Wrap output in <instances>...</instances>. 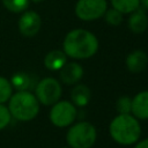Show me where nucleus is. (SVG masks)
<instances>
[{"instance_id": "19", "label": "nucleus", "mask_w": 148, "mask_h": 148, "mask_svg": "<svg viewBox=\"0 0 148 148\" xmlns=\"http://www.w3.org/2000/svg\"><path fill=\"white\" fill-rule=\"evenodd\" d=\"M103 16H104L106 23L110 25H119L123 22V14L114 8L106 9Z\"/></svg>"}, {"instance_id": "22", "label": "nucleus", "mask_w": 148, "mask_h": 148, "mask_svg": "<svg viewBox=\"0 0 148 148\" xmlns=\"http://www.w3.org/2000/svg\"><path fill=\"white\" fill-rule=\"evenodd\" d=\"M134 148H148V138L142 140V141H139Z\"/></svg>"}, {"instance_id": "15", "label": "nucleus", "mask_w": 148, "mask_h": 148, "mask_svg": "<svg viewBox=\"0 0 148 148\" xmlns=\"http://www.w3.org/2000/svg\"><path fill=\"white\" fill-rule=\"evenodd\" d=\"M111 5L121 14H131L139 8L140 0H111Z\"/></svg>"}, {"instance_id": "8", "label": "nucleus", "mask_w": 148, "mask_h": 148, "mask_svg": "<svg viewBox=\"0 0 148 148\" xmlns=\"http://www.w3.org/2000/svg\"><path fill=\"white\" fill-rule=\"evenodd\" d=\"M40 27H42L40 16L34 10L24 12L18 20L20 32L27 37H32V36L37 35Z\"/></svg>"}, {"instance_id": "13", "label": "nucleus", "mask_w": 148, "mask_h": 148, "mask_svg": "<svg viewBox=\"0 0 148 148\" xmlns=\"http://www.w3.org/2000/svg\"><path fill=\"white\" fill-rule=\"evenodd\" d=\"M66 62L67 56L60 50H52L44 58V65L50 71H59Z\"/></svg>"}, {"instance_id": "5", "label": "nucleus", "mask_w": 148, "mask_h": 148, "mask_svg": "<svg viewBox=\"0 0 148 148\" xmlns=\"http://www.w3.org/2000/svg\"><path fill=\"white\" fill-rule=\"evenodd\" d=\"M35 96L39 103L44 105H53L60 99L61 86L54 77L42 79L36 86Z\"/></svg>"}, {"instance_id": "20", "label": "nucleus", "mask_w": 148, "mask_h": 148, "mask_svg": "<svg viewBox=\"0 0 148 148\" xmlns=\"http://www.w3.org/2000/svg\"><path fill=\"white\" fill-rule=\"evenodd\" d=\"M131 104H132V99L128 96H121L117 99L116 103V108L118 113L120 114H126V113H131Z\"/></svg>"}, {"instance_id": "7", "label": "nucleus", "mask_w": 148, "mask_h": 148, "mask_svg": "<svg viewBox=\"0 0 148 148\" xmlns=\"http://www.w3.org/2000/svg\"><path fill=\"white\" fill-rule=\"evenodd\" d=\"M106 9V0H79L75 5V14L82 21L97 20L104 15Z\"/></svg>"}, {"instance_id": "9", "label": "nucleus", "mask_w": 148, "mask_h": 148, "mask_svg": "<svg viewBox=\"0 0 148 148\" xmlns=\"http://www.w3.org/2000/svg\"><path fill=\"white\" fill-rule=\"evenodd\" d=\"M60 79L66 84L77 83L83 76V68L77 62H66L60 69Z\"/></svg>"}, {"instance_id": "4", "label": "nucleus", "mask_w": 148, "mask_h": 148, "mask_svg": "<svg viewBox=\"0 0 148 148\" xmlns=\"http://www.w3.org/2000/svg\"><path fill=\"white\" fill-rule=\"evenodd\" d=\"M97 138L96 128L88 121H79L69 127L66 141L71 148H90Z\"/></svg>"}, {"instance_id": "12", "label": "nucleus", "mask_w": 148, "mask_h": 148, "mask_svg": "<svg viewBox=\"0 0 148 148\" xmlns=\"http://www.w3.org/2000/svg\"><path fill=\"white\" fill-rule=\"evenodd\" d=\"M128 28L134 34H142L148 28V16L143 9H135L128 17Z\"/></svg>"}, {"instance_id": "3", "label": "nucleus", "mask_w": 148, "mask_h": 148, "mask_svg": "<svg viewBox=\"0 0 148 148\" xmlns=\"http://www.w3.org/2000/svg\"><path fill=\"white\" fill-rule=\"evenodd\" d=\"M8 109L15 119L29 121L38 114L39 102L34 94L28 90H22L10 96Z\"/></svg>"}, {"instance_id": "14", "label": "nucleus", "mask_w": 148, "mask_h": 148, "mask_svg": "<svg viewBox=\"0 0 148 148\" xmlns=\"http://www.w3.org/2000/svg\"><path fill=\"white\" fill-rule=\"evenodd\" d=\"M90 89L86 86V84H77L73 88L72 92H71V98H72V103L76 106V108H83L86 106L89 101H90Z\"/></svg>"}, {"instance_id": "23", "label": "nucleus", "mask_w": 148, "mask_h": 148, "mask_svg": "<svg viewBox=\"0 0 148 148\" xmlns=\"http://www.w3.org/2000/svg\"><path fill=\"white\" fill-rule=\"evenodd\" d=\"M140 3H141L145 8H147V9H148V0H140Z\"/></svg>"}, {"instance_id": "17", "label": "nucleus", "mask_w": 148, "mask_h": 148, "mask_svg": "<svg viewBox=\"0 0 148 148\" xmlns=\"http://www.w3.org/2000/svg\"><path fill=\"white\" fill-rule=\"evenodd\" d=\"M3 6L12 13H23L28 6L29 0H1Z\"/></svg>"}, {"instance_id": "24", "label": "nucleus", "mask_w": 148, "mask_h": 148, "mask_svg": "<svg viewBox=\"0 0 148 148\" xmlns=\"http://www.w3.org/2000/svg\"><path fill=\"white\" fill-rule=\"evenodd\" d=\"M31 1H34V2H40V1H43V0H31Z\"/></svg>"}, {"instance_id": "11", "label": "nucleus", "mask_w": 148, "mask_h": 148, "mask_svg": "<svg viewBox=\"0 0 148 148\" xmlns=\"http://www.w3.org/2000/svg\"><path fill=\"white\" fill-rule=\"evenodd\" d=\"M126 67L132 73L142 72L148 64V56L142 50H134L126 57Z\"/></svg>"}, {"instance_id": "21", "label": "nucleus", "mask_w": 148, "mask_h": 148, "mask_svg": "<svg viewBox=\"0 0 148 148\" xmlns=\"http://www.w3.org/2000/svg\"><path fill=\"white\" fill-rule=\"evenodd\" d=\"M12 114L9 112V109L6 108L3 104H0V130L5 128L9 121H10Z\"/></svg>"}, {"instance_id": "25", "label": "nucleus", "mask_w": 148, "mask_h": 148, "mask_svg": "<svg viewBox=\"0 0 148 148\" xmlns=\"http://www.w3.org/2000/svg\"><path fill=\"white\" fill-rule=\"evenodd\" d=\"M64 148H67V147H64Z\"/></svg>"}, {"instance_id": "18", "label": "nucleus", "mask_w": 148, "mask_h": 148, "mask_svg": "<svg viewBox=\"0 0 148 148\" xmlns=\"http://www.w3.org/2000/svg\"><path fill=\"white\" fill-rule=\"evenodd\" d=\"M13 94V87L10 84V81H8L6 77L0 76V104L7 102Z\"/></svg>"}, {"instance_id": "16", "label": "nucleus", "mask_w": 148, "mask_h": 148, "mask_svg": "<svg viewBox=\"0 0 148 148\" xmlns=\"http://www.w3.org/2000/svg\"><path fill=\"white\" fill-rule=\"evenodd\" d=\"M10 84L14 89H16L17 91H22V90H28L30 84H31V79L30 76L24 73V72H18L15 73L12 76L10 80Z\"/></svg>"}, {"instance_id": "10", "label": "nucleus", "mask_w": 148, "mask_h": 148, "mask_svg": "<svg viewBox=\"0 0 148 148\" xmlns=\"http://www.w3.org/2000/svg\"><path fill=\"white\" fill-rule=\"evenodd\" d=\"M131 112L136 119H148V90L140 91L132 98Z\"/></svg>"}, {"instance_id": "6", "label": "nucleus", "mask_w": 148, "mask_h": 148, "mask_svg": "<svg viewBox=\"0 0 148 148\" xmlns=\"http://www.w3.org/2000/svg\"><path fill=\"white\" fill-rule=\"evenodd\" d=\"M76 106L68 101H58L50 111V120L57 127H67L72 125L76 118Z\"/></svg>"}, {"instance_id": "1", "label": "nucleus", "mask_w": 148, "mask_h": 148, "mask_svg": "<svg viewBox=\"0 0 148 148\" xmlns=\"http://www.w3.org/2000/svg\"><path fill=\"white\" fill-rule=\"evenodd\" d=\"M98 50L96 36L86 29H73L64 39L62 51L74 59H87L92 57Z\"/></svg>"}, {"instance_id": "2", "label": "nucleus", "mask_w": 148, "mask_h": 148, "mask_svg": "<svg viewBox=\"0 0 148 148\" xmlns=\"http://www.w3.org/2000/svg\"><path fill=\"white\" fill-rule=\"evenodd\" d=\"M109 132L111 138L119 145L130 146L136 143L141 135V126L139 120L130 114H118L116 116L109 126Z\"/></svg>"}]
</instances>
